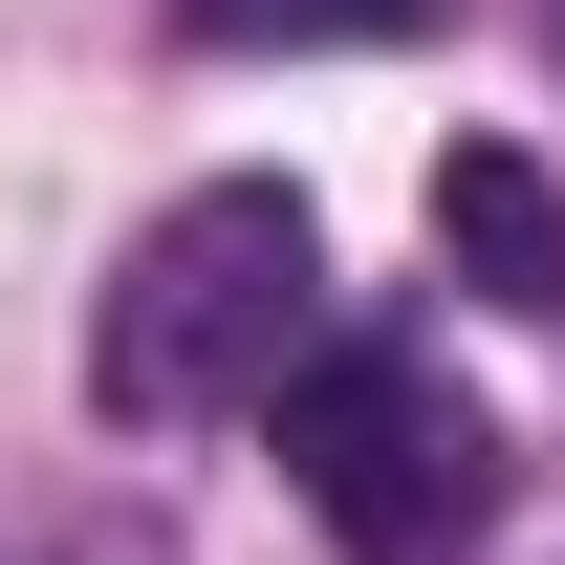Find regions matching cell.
I'll list each match as a JSON object with an SVG mask.
<instances>
[{"label": "cell", "instance_id": "cell-1", "mask_svg": "<svg viewBox=\"0 0 565 565\" xmlns=\"http://www.w3.org/2000/svg\"><path fill=\"white\" fill-rule=\"evenodd\" d=\"M305 305H327V217L282 196V174H217L174 196L109 262V327H87V392L131 435H196V414H262L282 349H305Z\"/></svg>", "mask_w": 565, "mask_h": 565}, {"label": "cell", "instance_id": "cell-2", "mask_svg": "<svg viewBox=\"0 0 565 565\" xmlns=\"http://www.w3.org/2000/svg\"><path fill=\"white\" fill-rule=\"evenodd\" d=\"M262 414H282V479H305V522L349 565H414L435 522H479V479H500V435L457 414L414 349H327V370H282Z\"/></svg>", "mask_w": 565, "mask_h": 565}, {"label": "cell", "instance_id": "cell-3", "mask_svg": "<svg viewBox=\"0 0 565 565\" xmlns=\"http://www.w3.org/2000/svg\"><path fill=\"white\" fill-rule=\"evenodd\" d=\"M435 262L479 282V305H565V174L522 131H457L435 152Z\"/></svg>", "mask_w": 565, "mask_h": 565}, {"label": "cell", "instance_id": "cell-4", "mask_svg": "<svg viewBox=\"0 0 565 565\" xmlns=\"http://www.w3.org/2000/svg\"><path fill=\"white\" fill-rule=\"evenodd\" d=\"M414 0H196V44H392Z\"/></svg>", "mask_w": 565, "mask_h": 565}]
</instances>
